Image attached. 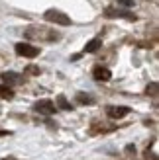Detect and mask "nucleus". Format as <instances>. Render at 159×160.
<instances>
[{
  "label": "nucleus",
  "mask_w": 159,
  "mask_h": 160,
  "mask_svg": "<svg viewBox=\"0 0 159 160\" xmlns=\"http://www.w3.org/2000/svg\"><path fill=\"white\" fill-rule=\"evenodd\" d=\"M45 20L51 23H59V26H71V18L67 14H63L59 10H47L45 12Z\"/></svg>",
  "instance_id": "obj_1"
},
{
  "label": "nucleus",
  "mask_w": 159,
  "mask_h": 160,
  "mask_svg": "<svg viewBox=\"0 0 159 160\" xmlns=\"http://www.w3.org/2000/svg\"><path fill=\"white\" fill-rule=\"evenodd\" d=\"M14 51L20 55V57H28V59H34L39 55V49L34 45H30V43H16L14 47Z\"/></svg>",
  "instance_id": "obj_2"
},
{
  "label": "nucleus",
  "mask_w": 159,
  "mask_h": 160,
  "mask_svg": "<svg viewBox=\"0 0 159 160\" xmlns=\"http://www.w3.org/2000/svg\"><path fill=\"white\" fill-rule=\"evenodd\" d=\"M34 109L39 111V113H43V115H53L55 113V103L51 100H39L34 106Z\"/></svg>",
  "instance_id": "obj_3"
},
{
  "label": "nucleus",
  "mask_w": 159,
  "mask_h": 160,
  "mask_svg": "<svg viewBox=\"0 0 159 160\" xmlns=\"http://www.w3.org/2000/svg\"><path fill=\"white\" fill-rule=\"evenodd\" d=\"M106 113H108V117H112V119H120V117H126L130 113V108H126V106H110L106 109Z\"/></svg>",
  "instance_id": "obj_4"
},
{
  "label": "nucleus",
  "mask_w": 159,
  "mask_h": 160,
  "mask_svg": "<svg viewBox=\"0 0 159 160\" xmlns=\"http://www.w3.org/2000/svg\"><path fill=\"white\" fill-rule=\"evenodd\" d=\"M92 76L96 80H110V78H112V72H110L106 67H96L92 70Z\"/></svg>",
  "instance_id": "obj_5"
},
{
  "label": "nucleus",
  "mask_w": 159,
  "mask_h": 160,
  "mask_svg": "<svg viewBox=\"0 0 159 160\" xmlns=\"http://www.w3.org/2000/svg\"><path fill=\"white\" fill-rule=\"evenodd\" d=\"M100 45H102V39H90L89 43L85 45V53H94V51H98L100 49Z\"/></svg>",
  "instance_id": "obj_6"
},
{
  "label": "nucleus",
  "mask_w": 159,
  "mask_h": 160,
  "mask_svg": "<svg viewBox=\"0 0 159 160\" xmlns=\"http://www.w3.org/2000/svg\"><path fill=\"white\" fill-rule=\"evenodd\" d=\"M0 98L2 100H12L14 98V92L8 84H0Z\"/></svg>",
  "instance_id": "obj_7"
},
{
  "label": "nucleus",
  "mask_w": 159,
  "mask_h": 160,
  "mask_svg": "<svg viewBox=\"0 0 159 160\" xmlns=\"http://www.w3.org/2000/svg\"><path fill=\"white\" fill-rule=\"evenodd\" d=\"M2 80L10 86V84H18L20 82V76L16 74V72H2Z\"/></svg>",
  "instance_id": "obj_8"
},
{
  "label": "nucleus",
  "mask_w": 159,
  "mask_h": 160,
  "mask_svg": "<svg viewBox=\"0 0 159 160\" xmlns=\"http://www.w3.org/2000/svg\"><path fill=\"white\" fill-rule=\"evenodd\" d=\"M106 16L108 18H128V20H134V16L132 14H126V12H116V10H106Z\"/></svg>",
  "instance_id": "obj_9"
},
{
  "label": "nucleus",
  "mask_w": 159,
  "mask_h": 160,
  "mask_svg": "<svg viewBox=\"0 0 159 160\" xmlns=\"http://www.w3.org/2000/svg\"><path fill=\"white\" fill-rule=\"evenodd\" d=\"M57 106H59L61 109H65V111L73 109V108H71V103L67 102V98H65V96H57Z\"/></svg>",
  "instance_id": "obj_10"
},
{
  "label": "nucleus",
  "mask_w": 159,
  "mask_h": 160,
  "mask_svg": "<svg viewBox=\"0 0 159 160\" xmlns=\"http://www.w3.org/2000/svg\"><path fill=\"white\" fill-rule=\"evenodd\" d=\"M77 102L79 103H92V98H90V96H86V94H83V92H79L77 94Z\"/></svg>",
  "instance_id": "obj_11"
},
{
  "label": "nucleus",
  "mask_w": 159,
  "mask_h": 160,
  "mask_svg": "<svg viewBox=\"0 0 159 160\" xmlns=\"http://www.w3.org/2000/svg\"><path fill=\"white\" fill-rule=\"evenodd\" d=\"M147 94H153V96L157 94V84H155V82H153V84H149V86H147Z\"/></svg>",
  "instance_id": "obj_12"
},
{
  "label": "nucleus",
  "mask_w": 159,
  "mask_h": 160,
  "mask_svg": "<svg viewBox=\"0 0 159 160\" xmlns=\"http://www.w3.org/2000/svg\"><path fill=\"white\" fill-rule=\"evenodd\" d=\"M118 4H122L126 8H132L134 6V0H118Z\"/></svg>",
  "instance_id": "obj_13"
},
{
  "label": "nucleus",
  "mask_w": 159,
  "mask_h": 160,
  "mask_svg": "<svg viewBox=\"0 0 159 160\" xmlns=\"http://www.w3.org/2000/svg\"><path fill=\"white\" fill-rule=\"evenodd\" d=\"M28 70H30V72H31V74H39V68H37V67H30Z\"/></svg>",
  "instance_id": "obj_14"
}]
</instances>
